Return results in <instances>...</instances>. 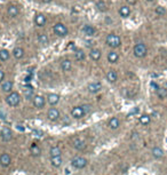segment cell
<instances>
[{"instance_id":"obj_36","label":"cell","mask_w":167,"mask_h":175,"mask_svg":"<svg viewBox=\"0 0 167 175\" xmlns=\"http://www.w3.org/2000/svg\"><path fill=\"white\" fill-rule=\"evenodd\" d=\"M156 14H157L158 16H164L165 14H166V9L163 6H158L156 8Z\"/></svg>"},{"instance_id":"obj_20","label":"cell","mask_w":167,"mask_h":175,"mask_svg":"<svg viewBox=\"0 0 167 175\" xmlns=\"http://www.w3.org/2000/svg\"><path fill=\"white\" fill-rule=\"evenodd\" d=\"M101 50L100 49H97V48H93V49H90L89 52V57L93 61H95V62H97V61H100L101 59Z\"/></svg>"},{"instance_id":"obj_25","label":"cell","mask_w":167,"mask_h":175,"mask_svg":"<svg viewBox=\"0 0 167 175\" xmlns=\"http://www.w3.org/2000/svg\"><path fill=\"white\" fill-rule=\"evenodd\" d=\"M7 13H8V15H9L10 17H16L17 15H18V13H20V9H18V7L15 6V5H10L9 7H8V9H7Z\"/></svg>"},{"instance_id":"obj_29","label":"cell","mask_w":167,"mask_h":175,"mask_svg":"<svg viewBox=\"0 0 167 175\" xmlns=\"http://www.w3.org/2000/svg\"><path fill=\"white\" fill-rule=\"evenodd\" d=\"M95 7H96V9L101 13H104V12H107L108 10V6L107 3H104L103 0H99L96 3H95Z\"/></svg>"},{"instance_id":"obj_38","label":"cell","mask_w":167,"mask_h":175,"mask_svg":"<svg viewBox=\"0 0 167 175\" xmlns=\"http://www.w3.org/2000/svg\"><path fill=\"white\" fill-rule=\"evenodd\" d=\"M150 86H151V88L154 89V90H156V92H157L158 89H159V86H158V85L154 83V81H152V83L150 84Z\"/></svg>"},{"instance_id":"obj_31","label":"cell","mask_w":167,"mask_h":175,"mask_svg":"<svg viewBox=\"0 0 167 175\" xmlns=\"http://www.w3.org/2000/svg\"><path fill=\"white\" fill-rule=\"evenodd\" d=\"M38 41L41 44V45H48L49 44V38L47 34L45 33H40L39 36H38Z\"/></svg>"},{"instance_id":"obj_32","label":"cell","mask_w":167,"mask_h":175,"mask_svg":"<svg viewBox=\"0 0 167 175\" xmlns=\"http://www.w3.org/2000/svg\"><path fill=\"white\" fill-rule=\"evenodd\" d=\"M9 56H10V54L7 49H0V61L6 62V61L9 59Z\"/></svg>"},{"instance_id":"obj_6","label":"cell","mask_w":167,"mask_h":175,"mask_svg":"<svg viewBox=\"0 0 167 175\" xmlns=\"http://www.w3.org/2000/svg\"><path fill=\"white\" fill-rule=\"evenodd\" d=\"M53 31L57 37H65V36H68V33H69V30H68V28L65 27L63 23L55 24L53 28Z\"/></svg>"},{"instance_id":"obj_15","label":"cell","mask_w":167,"mask_h":175,"mask_svg":"<svg viewBox=\"0 0 167 175\" xmlns=\"http://www.w3.org/2000/svg\"><path fill=\"white\" fill-rule=\"evenodd\" d=\"M108 127H109L110 129H112V131L118 129L119 127H120V120H119L117 117H112V118L108 121Z\"/></svg>"},{"instance_id":"obj_30","label":"cell","mask_w":167,"mask_h":175,"mask_svg":"<svg viewBox=\"0 0 167 175\" xmlns=\"http://www.w3.org/2000/svg\"><path fill=\"white\" fill-rule=\"evenodd\" d=\"M85 57H86V54H85V52H84L83 49H76L74 50V59H77V61H84L85 59Z\"/></svg>"},{"instance_id":"obj_11","label":"cell","mask_w":167,"mask_h":175,"mask_svg":"<svg viewBox=\"0 0 167 175\" xmlns=\"http://www.w3.org/2000/svg\"><path fill=\"white\" fill-rule=\"evenodd\" d=\"M87 89H88V92L92 93V94H96V93H99L101 89H102V84H101L100 81H93V83L88 84Z\"/></svg>"},{"instance_id":"obj_3","label":"cell","mask_w":167,"mask_h":175,"mask_svg":"<svg viewBox=\"0 0 167 175\" xmlns=\"http://www.w3.org/2000/svg\"><path fill=\"white\" fill-rule=\"evenodd\" d=\"M6 103L12 108H15L21 103V96L17 92H12L7 94L6 96Z\"/></svg>"},{"instance_id":"obj_24","label":"cell","mask_w":167,"mask_h":175,"mask_svg":"<svg viewBox=\"0 0 167 175\" xmlns=\"http://www.w3.org/2000/svg\"><path fill=\"white\" fill-rule=\"evenodd\" d=\"M130 13H132V10H130V8L128 6H121L120 9H119V15H120L123 18L129 17Z\"/></svg>"},{"instance_id":"obj_10","label":"cell","mask_w":167,"mask_h":175,"mask_svg":"<svg viewBox=\"0 0 167 175\" xmlns=\"http://www.w3.org/2000/svg\"><path fill=\"white\" fill-rule=\"evenodd\" d=\"M72 147H73L76 150H84V149L86 148V142H85V140H83L81 137H74L73 141H72Z\"/></svg>"},{"instance_id":"obj_1","label":"cell","mask_w":167,"mask_h":175,"mask_svg":"<svg viewBox=\"0 0 167 175\" xmlns=\"http://www.w3.org/2000/svg\"><path fill=\"white\" fill-rule=\"evenodd\" d=\"M89 106H74L71 110V117L73 119H81L86 116V113L89 111Z\"/></svg>"},{"instance_id":"obj_23","label":"cell","mask_w":167,"mask_h":175,"mask_svg":"<svg viewBox=\"0 0 167 175\" xmlns=\"http://www.w3.org/2000/svg\"><path fill=\"white\" fill-rule=\"evenodd\" d=\"M12 53H13V56L16 59H23V56H24V49L22 47H15Z\"/></svg>"},{"instance_id":"obj_26","label":"cell","mask_w":167,"mask_h":175,"mask_svg":"<svg viewBox=\"0 0 167 175\" xmlns=\"http://www.w3.org/2000/svg\"><path fill=\"white\" fill-rule=\"evenodd\" d=\"M118 59H119V54L114 50H111L108 53V62L110 63H117Z\"/></svg>"},{"instance_id":"obj_7","label":"cell","mask_w":167,"mask_h":175,"mask_svg":"<svg viewBox=\"0 0 167 175\" xmlns=\"http://www.w3.org/2000/svg\"><path fill=\"white\" fill-rule=\"evenodd\" d=\"M47 118H48V120H50V121H57V120L61 118L60 110L56 109V108H50V109L47 111Z\"/></svg>"},{"instance_id":"obj_34","label":"cell","mask_w":167,"mask_h":175,"mask_svg":"<svg viewBox=\"0 0 167 175\" xmlns=\"http://www.w3.org/2000/svg\"><path fill=\"white\" fill-rule=\"evenodd\" d=\"M156 93H157V96L160 100H164L167 97V89L164 88V87H159V89Z\"/></svg>"},{"instance_id":"obj_14","label":"cell","mask_w":167,"mask_h":175,"mask_svg":"<svg viewBox=\"0 0 167 175\" xmlns=\"http://www.w3.org/2000/svg\"><path fill=\"white\" fill-rule=\"evenodd\" d=\"M46 16L43 14H37L34 16V24L39 28H43L45 24H46Z\"/></svg>"},{"instance_id":"obj_42","label":"cell","mask_w":167,"mask_h":175,"mask_svg":"<svg viewBox=\"0 0 167 175\" xmlns=\"http://www.w3.org/2000/svg\"><path fill=\"white\" fill-rule=\"evenodd\" d=\"M50 1H53V0H43V3H49Z\"/></svg>"},{"instance_id":"obj_28","label":"cell","mask_w":167,"mask_h":175,"mask_svg":"<svg viewBox=\"0 0 167 175\" xmlns=\"http://www.w3.org/2000/svg\"><path fill=\"white\" fill-rule=\"evenodd\" d=\"M49 156L50 157H61L62 156V151H61L60 147L54 146L49 149Z\"/></svg>"},{"instance_id":"obj_19","label":"cell","mask_w":167,"mask_h":175,"mask_svg":"<svg viewBox=\"0 0 167 175\" xmlns=\"http://www.w3.org/2000/svg\"><path fill=\"white\" fill-rule=\"evenodd\" d=\"M30 153L33 156V157H39V156L41 155L40 147L38 146V144H36V143H32L30 146Z\"/></svg>"},{"instance_id":"obj_39","label":"cell","mask_w":167,"mask_h":175,"mask_svg":"<svg viewBox=\"0 0 167 175\" xmlns=\"http://www.w3.org/2000/svg\"><path fill=\"white\" fill-rule=\"evenodd\" d=\"M3 81H5V72L0 69V83H3Z\"/></svg>"},{"instance_id":"obj_43","label":"cell","mask_w":167,"mask_h":175,"mask_svg":"<svg viewBox=\"0 0 167 175\" xmlns=\"http://www.w3.org/2000/svg\"><path fill=\"white\" fill-rule=\"evenodd\" d=\"M148 1H154V0H148Z\"/></svg>"},{"instance_id":"obj_9","label":"cell","mask_w":167,"mask_h":175,"mask_svg":"<svg viewBox=\"0 0 167 175\" xmlns=\"http://www.w3.org/2000/svg\"><path fill=\"white\" fill-rule=\"evenodd\" d=\"M0 136H1L3 141L8 142V141H10V140L13 139V132H12V129L8 128V127H3V128L1 129V132H0Z\"/></svg>"},{"instance_id":"obj_17","label":"cell","mask_w":167,"mask_h":175,"mask_svg":"<svg viewBox=\"0 0 167 175\" xmlns=\"http://www.w3.org/2000/svg\"><path fill=\"white\" fill-rule=\"evenodd\" d=\"M105 78H107V80L109 83H111V84L116 83L118 79V75H117V72H116V70H109L107 72V75H105Z\"/></svg>"},{"instance_id":"obj_41","label":"cell","mask_w":167,"mask_h":175,"mask_svg":"<svg viewBox=\"0 0 167 175\" xmlns=\"http://www.w3.org/2000/svg\"><path fill=\"white\" fill-rule=\"evenodd\" d=\"M126 1L129 3V6H133V5H135V3H136L137 0H126Z\"/></svg>"},{"instance_id":"obj_12","label":"cell","mask_w":167,"mask_h":175,"mask_svg":"<svg viewBox=\"0 0 167 175\" xmlns=\"http://www.w3.org/2000/svg\"><path fill=\"white\" fill-rule=\"evenodd\" d=\"M10 164H12V157L6 152L1 153L0 155V165L3 166V167H8Z\"/></svg>"},{"instance_id":"obj_16","label":"cell","mask_w":167,"mask_h":175,"mask_svg":"<svg viewBox=\"0 0 167 175\" xmlns=\"http://www.w3.org/2000/svg\"><path fill=\"white\" fill-rule=\"evenodd\" d=\"M13 87H14L13 81H9V80H5V81L1 84V89H3V92L7 93V94H9V93L13 92Z\"/></svg>"},{"instance_id":"obj_37","label":"cell","mask_w":167,"mask_h":175,"mask_svg":"<svg viewBox=\"0 0 167 175\" xmlns=\"http://www.w3.org/2000/svg\"><path fill=\"white\" fill-rule=\"evenodd\" d=\"M94 45H95V43H94L93 40H85V46L88 47V48H92V49H93Z\"/></svg>"},{"instance_id":"obj_21","label":"cell","mask_w":167,"mask_h":175,"mask_svg":"<svg viewBox=\"0 0 167 175\" xmlns=\"http://www.w3.org/2000/svg\"><path fill=\"white\" fill-rule=\"evenodd\" d=\"M151 153H152V156H154L156 159H161L164 157V150H163L160 147H154V148L152 149Z\"/></svg>"},{"instance_id":"obj_40","label":"cell","mask_w":167,"mask_h":175,"mask_svg":"<svg viewBox=\"0 0 167 175\" xmlns=\"http://www.w3.org/2000/svg\"><path fill=\"white\" fill-rule=\"evenodd\" d=\"M139 112H140V109H139V108H134L129 112V115H136V113H139Z\"/></svg>"},{"instance_id":"obj_13","label":"cell","mask_w":167,"mask_h":175,"mask_svg":"<svg viewBox=\"0 0 167 175\" xmlns=\"http://www.w3.org/2000/svg\"><path fill=\"white\" fill-rule=\"evenodd\" d=\"M47 102L49 103L52 106H56L57 103L60 102V95L55 94V93H50V94L47 95Z\"/></svg>"},{"instance_id":"obj_33","label":"cell","mask_w":167,"mask_h":175,"mask_svg":"<svg viewBox=\"0 0 167 175\" xmlns=\"http://www.w3.org/2000/svg\"><path fill=\"white\" fill-rule=\"evenodd\" d=\"M151 121V116L150 115H147V113H144L142 116L140 117V122L142 125H149Z\"/></svg>"},{"instance_id":"obj_8","label":"cell","mask_w":167,"mask_h":175,"mask_svg":"<svg viewBox=\"0 0 167 175\" xmlns=\"http://www.w3.org/2000/svg\"><path fill=\"white\" fill-rule=\"evenodd\" d=\"M32 103L37 109H43L46 104V99L43 95H34L32 99Z\"/></svg>"},{"instance_id":"obj_18","label":"cell","mask_w":167,"mask_h":175,"mask_svg":"<svg viewBox=\"0 0 167 175\" xmlns=\"http://www.w3.org/2000/svg\"><path fill=\"white\" fill-rule=\"evenodd\" d=\"M61 69L62 71L64 72H68V71H70L71 68H72V62H71L69 59H62V62H61Z\"/></svg>"},{"instance_id":"obj_2","label":"cell","mask_w":167,"mask_h":175,"mask_svg":"<svg viewBox=\"0 0 167 175\" xmlns=\"http://www.w3.org/2000/svg\"><path fill=\"white\" fill-rule=\"evenodd\" d=\"M105 43L111 48H118L121 45V39L120 37L118 36V34H116V33H110L105 38Z\"/></svg>"},{"instance_id":"obj_22","label":"cell","mask_w":167,"mask_h":175,"mask_svg":"<svg viewBox=\"0 0 167 175\" xmlns=\"http://www.w3.org/2000/svg\"><path fill=\"white\" fill-rule=\"evenodd\" d=\"M83 32L86 34V36L88 37H92L95 34V32H96V30H95V28L92 27V25H89V24H86V25H84L83 28Z\"/></svg>"},{"instance_id":"obj_35","label":"cell","mask_w":167,"mask_h":175,"mask_svg":"<svg viewBox=\"0 0 167 175\" xmlns=\"http://www.w3.org/2000/svg\"><path fill=\"white\" fill-rule=\"evenodd\" d=\"M33 89H24V97L27 100H32L33 99Z\"/></svg>"},{"instance_id":"obj_5","label":"cell","mask_w":167,"mask_h":175,"mask_svg":"<svg viewBox=\"0 0 167 175\" xmlns=\"http://www.w3.org/2000/svg\"><path fill=\"white\" fill-rule=\"evenodd\" d=\"M87 164H88V160L86 158H84V157L77 156V157H73V158L71 159V166L77 169L85 168L87 166Z\"/></svg>"},{"instance_id":"obj_4","label":"cell","mask_w":167,"mask_h":175,"mask_svg":"<svg viewBox=\"0 0 167 175\" xmlns=\"http://www.w3.org/2000/svg\"><path fill=\"white\" fill-rule=\"evenodd\" d=\"M133 53L137 59H143L148 53V48H147V46H145V44H143V43L136 44L133 48Z\"/></svg>"},{"instance_id":"obj_27","label":"cell","mask_w":167,"mask_h":175,"mask_svg":"<svg viewBox=\"0 0 167 175\" xmlns=\"http://www.w3.org/2000/svg\"><path fill=\"white\" fill-rule=\"evenodd\" d=\"M50 164L53 167H61L62 164H63V160H62V157H50Z\"/></svg>"}]
</instances>
